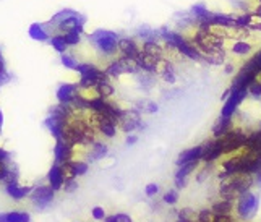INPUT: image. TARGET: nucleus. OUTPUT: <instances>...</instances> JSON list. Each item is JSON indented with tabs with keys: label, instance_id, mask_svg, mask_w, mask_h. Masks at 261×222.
Instances as JSON below:
<instances>
[{
	"label": "nucleus",
	"instance_id": "1",
	"mask_svg": "<svg viewBox=\"0 0 261 222\" xmlns=\"http://www.w3.org/2000/svg\"><path fill=\"white\" fill-rule=\"evenodd\" d=\"M221 185H219V198L236 201L242 193L250 191L251 186L255 185V175L250 174H227L219 177Z\"/></svg>",
	"mask_w": 261,
	"mask_h": 222
},
{
	"label": "nucleus",
	"instance_id": "2",
	"mask_svg": "<svg viewBox=\"0 0 261 222\" xmlns=\"http://www.w3.org/2000/svg\"><path fill=\"white\" fill-rule=\"evenodd\" d=\"M85 21H86L85 16L75 10H62L57 15H54L50 21L46 23V26L50 36H54V34H68V33L83 34Z\"/></svg>",
	"mask_w": 261,
	"mask_h": 222
},
{
	"label": "nucleus",
	"instance_id": "3",
	"mask_svg": "<svg viewBox=\"0 0 261 222\" xmlns=\"http://www.w3.org/2000/svg\"><path fill=\"white\" fill-rule=\"evenodd\" d=\"M89 44L93 46L96 52H99L102 57H115L119 54V41L120 36L109 30H96L88 36Z\"/></svg>",
	"mask_w": 261,
	"mask_h": 222
},
{
	"label": "nucleus",
	"instance_id": "4",
	"mask_svg": "<svg viewBox=\"0 0 261 222\" xmlns=\"http://www.w3.org/2000/svg\"><path fill=\"white\" fill-rule=\"evenodd\" d=\"M259 208V197L253 191H245L233 203V211H236V217L242 222L251 220L258 212Z\"/></svg>",
	"mask_w": 261,
	"mask_h": 222
},
{
	"label": "nucleus",
	"instance_id": "5",
	"mask_svg": "<svg viewBox=\"0 0 261 222\" xmlns=\"http://www.w3.org/2000/svg\"><path fill=\"white\" fill-rule=\"evenodd\" d=\"M248 97V88H229V91L224 94V104L221 107V115L219 117L224 119H232L236 115L242 104L245 102V99Z\"/></svg>",
	"mask_w": 261,
	"mask_h": 222
},
{
	"label": "nucleus",
	"instance_id": "6",
	"mask_svg": "<svg viewBox=\"0 0 261 222\" xmlns=\"http://www.w3.org/2000/svg\"><path fill=\"white\" fill-rule=\"evenodd\" d=\"M104 72L109 78H119L122 75H128V73L135 75V73L141 72V70L135 59L120 55V57H115L114 60H111L109 64H107V67L104 68Z\"/></svg>",
	"mask_w": 261,
	"mask_h": 222
},
{
	"label": "nucleus",
	"instance_id": "7",
	"mask_svg": "<svg viewBox=\"0 0 261 222\" xmlns=\"http://www.w3.org/2000/svg\"><path fill=\"white\" fill-rule=\"evenodd\" d=\"M143 127V120H141V114L137 109L132 110H123L122 119L117 123V128L125 131V133H135L137 130H141Z\"/></svg>",
	"mask_w": 261,
	"mask_h": 222
},
{
	"label": "nucleus",
	"instance_id": "8",
	"mask_svg": "<svg viewBox=\"0 0 261 222\" xmlns=\"http://www.w3.org/2000/svg\"><path fill=\"white\" fill-rule=\"evenodd\" d=\"M201 149H203L201 162H204V164H214V162H218L219 159L224 156L221 141L218 138H213V140L204 141V143L201 145Z\"/></svg>",
	"mask_w": 261,
	"mask_h": 222
},
{
	"label": "nucleus",
	"instance_id": "9",
	"mask_svg": "<svg viewBox=\"0 0 261 222\" xmlns=\"http://www.w3.org/2000/svg\"><path fill=\"white\" fill-rule=\"evenodd\" d=\"M31 201L34 203L36 208H46L54 201V197H56V191H54L49 185H39L33 188L31 191Z\"/></svg>",
	"mask_w": 261,
	"mask_h": 222
},
{
	"label": "nucleus",
	"instance_id": "10",
	"mask_svg": "<svg viewBox=\"0 0 261 222\" xmlns=\"http://www.w3.org/2000/svg\"><path fill=\"white\" fill-rule=\"evenodd\" d=\"M154 75H158L159 78H163L166 83H170V85H174L177 81V73H175L174 64L170 60L164 59V57L156 64Z\"/></svg>",
	"mask_w": 261,
	"mask_h": 222
},
{
	"label": "nucleus",
	"instance_id": "11",
	"mask_svg": "<svg viewBox=\"0 0 261 222\" xmlns=\"http://www.w3.org/2000/svg\"><path fill=\"white\" fill-rule=\"evenodd\" d=\"M141 52V46L135 38H120L119 41V54L123 57L137 59Z\"/></svg>",
	"mask_w": 261,
	"mask_h": 222
},
{
	"label": "nucleus",
	"instance_id": "12",
	"mask_svg": "<svg viewBox=\"0 0 261 222\" xmlns=\"http://www.w3.org/2000/svg\"><path fill=\"white\" fill-rule=\"evenodd\" d=\"M64 183H65V177L62 169L57 162H54L52 167L49 169V174H47V185L54 191H59L64 188Z\"/></svg>",
	"mask_w": 261,
	"mask_h": 222
},
{
	"label": "nucleus",
	"instance_id": "13",
	"mask_svg": "<svg viewBox=\"0 0 261 222\" xmlns=\"http://www.w3.org/2000/svg\"><path fill=\"white\" fill-rule=\"evenodd\" d=\"M56 96H57L59 104H70V102H73L78 97V86H76V83L75 85H71V83L62 85L57 90Z\"/></svg>",
	"mask_w": 261,
	"mask_h": 222
},
{
	"label": "nucleus",
	"instance_id": "14",
	"mask_svg": "<svg viewBox=\"0 0 261 222\" xmlns=\"http://www.w3.org/2000/svg\"><path fill=\"white\" fill-rule=\"evenodd\" d=\"M141 54H145L146 57L152 60H161L164 57V46L159 41H148L141 44Z\"/></svg>",
	"mask_w": 261,
	"mask_h": 222
},
{
	"label": "nucleus",
	"instance_id": "15",
	"mask_svg": "<svg viewBox=\"0 0 261 222\" xmlns=\"http://www.w3.org/2000/svg\"><path fill=\"white\" fill-rule=\"evenodd\" d=\"M5 190H7V195L10 198H13V200H23V198L30 197V195H31L33 186L20 185V182H13V183L5 185Z\"/></svg>",
	"mask_w": 261,
	"mask_h": 222
},
{
	"label": "nucleus",
	"instance_id": "16",
	"mask_svg": "<svg viewBox=\"0 0 261 222\" xmlns=\"http://www.w3.org/2000/svg\"><path fill=\"white\" fill-rule=\"evenodd\" d=\"M54 157H56L57 164H64V162H68V161H73L71 146L64 143V141H56V146H54Z\"/></svg>",
	"mask_w": 261,
	"mask_h": 222
},
{
	"label": "nucleus",
	"instance_id": "17",
	"mask_svg": "<svg viewBox=\"0 0 261 222\" xmlns=\"http://www.w3.org/2000/svg\"><path fill=\"white\" fill-rule=\"evenodd\" d=\"M201 156H203L201 145L193 146V148H190V149H185V151H182V153L178 154L177 165H184V164H188V162L201 161Z\"/></svg>",
	"mask_w": 261,
	"mask_h": 222
},
{
	"label": "nucleus",
	"instance_id": "18",
	"mask_svg": "<svg viewBox=\"0 0 261 222\" xmlns=\"http://www.w3.org/2000/svg\"><path fill=\"white\" fill-rule=\"evenodd\" d=\"M233 127H236V117H232V119L219 117L218 120H216L214 127H213V136L214 138H221V136L226 135V133H229Z\"/></svg>",
	"mask_w": 261,
	"mask_h": 222
},
{
	"label": "nucleus",
	"instance_id": "19",
	"mask_svg": "<svg viewBox=\"0 0 261 222\" xmlns=\"http://www.w3.org/2000/svg\"><path fill=\"white\" fill-rule=\"evenodd\" d=\"M251 44L247 41H226V47L224 50H229L236 55H250L251 54Z\"/></svg>",
	"mask_w": 261,
	"mask_h": 222
},
{
	"label": "nucleus",
	"instance_id": "20",
	"mask_svg": "<svg viewBox=\"0 0 261 222\" xmlns=\"http://www.w3.org/2000/svg\"><path fill=\"white\" fill-rule=\"evenodd\" d=\"M28 34L31 39L39 41V42H46L50 39V33L47 31L46 23H33L28 30Z\"/></svg>",
	"mask_w": 261,
	"mask_h": 222
},
{
	"label": "nucleus",
	"instance_id": "21",
	"mask_svg": "<svg viewBox=\"0 0 261 222\" xmlns=\"http://www.w3.org/2000/svg\"><path fill=\"white\" fill-rule=\"evenodd\" d=\"M233 203L236 201L219 198L213 203L211 211L214 212V216H233Z\"/></svg>",
	"mask_w": 261,
	"mask_h": 222
},
{
	"label": "nucleus",
	"instance_id": "22",
	"mask_svg": "<svg viewBox=\"0 0 261 222\" xmlns=\"http://www.w3.org/2000/svg\"><path fill=\"white\" fill-rule=\"evenodd\" d=\"M107 153H109V148H107L106 143H102V141H96V143H93L91 146H89V153H88V162L89 161H101V159H104L107 156Z\"/></svg>",
	"mask_w": 261,
	"mask_h": 222
},
{
	"label": "nucleus",
	"instance_id": "23",
	"mask_svg": "<svg viewBox=\"0 0 261 222\" xmlns=\"http://www.w3.org/2000/svg\"><path fill=\"white\" fill-rule=\"evenodd\" d=\"M0 222H31V216L24 211L0 212Z\"/></svg>",
	"mask_w": 261,
	"mask_h": 222
},
{
	"label": "nucleus",
	"instance_id": "24",
	"mask_svg": "<svg viewBox=\"0 0 261 222\" xmlns=\"http://www.w3.org/2000/svg\"><path fill=\"white\" fill-rule=\"evenodd\" d=\"M94 88H96V91H97V94H99L101 99H111V97L115 94V90H114V86L111 83V78L101 79V81H99Z\"/></svg>",
	"mask_w": 261,
	"mask_h": 222
},
{
	"label": "nucleus",
	"instance_id": "25",
	"mask_svg": "<svg viewBox=\"0 0 261 222\" xmlns=\"http://www.w3.org/2000/svg\"><path fill=\"white\" fill-rule=\"evenodd\" d=\"M49 44L52 46V49L54 50H57L59 54L62 55V54H65V52H68V46H67V42H65V39H64V36L62 34H54V36H50V39H49Z\"/></svg>",
	"mask_w": 261,
	"mask_h": 222
},
{
	"label": "nucleus",
	"instance_id": "26",
	"mask_svg": "<svg viewBox=\"0 0 261 222\" xmlns=\"http://www.w3.org/2000/svg\"><path fill=\"white\" fill-rule=\"evenodd\" d=\"M64 36V39H65V42H67V46L68 47H75V46H78V44H82V34L80 33H68V34H62Z\"/></svg>",
	"mask_w": 261,
	"mask_h": 222
},
{
	"label": "nucleus",
	"instance_id": "27",
	"mask_svg": "<svg viewBox=\"0 0 261 222\" xmlns=\"http://www.w3.org/2000/svg\"><path fill=\"white\" fill-rule=\"evenodd\" d=\"M248 97H253V99H261V81L255 79L251 81V85L248 86Z\"/></svg>",
	"mask_w": 261,
	"mask_h": 222
},
{
	"label": "nucleus",
	"instance_id": "28",
	"mask_svg": "<svg viewBox=\"0 0 261 222\" xmlns=\"http://www.w3.org/2000/svg\"><path fill=\"white\" fill-rule=\"evenodd\" d=\"M62 64H64V67H67L70 70H75L80 62L76 60L75 55H71V54H68V52H65V54H62Z\"/></svg>",
	"mask_w": 261,
	"mask_h": 222
},
{
	"label": "nucleus",
	"instance_id": "29",
	"mask_svg": "<svg viewBox=\"0 0 261 222\" xmlns=\"http://www.w3.org/2000/svg\"><path fill=\"white\" fill-rule=\"evenodd\" d=\"M71 162H73V171L76 177H82L89 171V162L86 161H71Z\"/></svg>",
	"mask_w": 261,
	"mask_h": 222
},
{
	"label": "nucleus",
	"instance_id": "30",
	"mask_svg": "<svg viewBox=\"0 0 261 222\" xmlns=\"http://www.w3.org/2000/svg\"><path fill=\"white\" fill-rule=\"evenodd\" d=\"M163 201L166 204H169V206H174V204L178 203V191L177 190H167L163 197Z\"/></svg>",
	"mask_w": 261,
	"mask_h": 222
},
{
	"label": "nucleus",
	"instance_id": "31",
	"mask_svg": "<svg viewBox=\"0 0 261 222\" xmlns=\"http://www.w3.org/2000/svg\"><path fill=\"white\" fill-rule=\"evenodd\" d=\"M104 222H133V219L128 214H125V212H117V214L107 216Z\"/></svg>",
	"mask_w": 261,
	"mask_h": 222
},
{
	"label": "nucleus",
	"instance_id": "32",
	"mask_svg": "<svg viewBox=\"0 0 261 222\" xmlns=\"http://www.w3.org/2000/svg\"><path fill=\"white\" fill-rule=\"evenodd\" d=\"M213 220H214V212L211 209H201L198 212L196 222H213Z\"/></svg>",
	"mask_w": 261,
	"mask_h": 222
},
{
	"label": "nucleus",
	"instance_id": "33",
	"mask_svg": "<svg viewBox=\"0 0 261 222\" xmlns=\"http://www.w3.org/2000/svg\"><path fill=\"white\" fill-rule=\"evenodd\" d=\"M91 216H93V219H96V220H104V219L107 217L104 208H101V206H94V208L91 209Z\"/></svg>",
	"mask_w": 261,
	"mask_h": 222
},
{
	"label": "nucleus",
	"instance_id": "34",
	"mask_svg": "<svg viewBox=\"0 0 261 222\" xmlns=\"http://www.w3.org/2000/svg\"><path fill=\"white\" fill-rule=\"evenodd\" d=\"M159 193V185L158 183H148L145 186V195L148 198H152V197H156V195Z\"/></svg>",
	"mask_w": 261,
	"mask_h": 222
},
{
	"label": "nucleus",
	"instance_id": "35",
	"mask_svg": "<svg viewBox=\"0 0 261 222\" xmlns=\"http://www.w3.org/2000/svg\"><path fill=\"white\" fill-rule=\"evenodd\" d=\"M78 188V182H76V179H73V180H67L65 183H64V191H67V193H71V191H75Z\"/></svg>",
	"mask_w": 261,
	"mask_h": 222
},
{
	"label": "nucleus",
	"instance_id": "36",
	"mask_svg": "<svg viewBox=\"0 0 261 222\" xmlns=\"http://www.w3.org/2000/svg\"><path fill=\"white\" fill-rule=\"evenodd\" d=\"M239 219L233 216H214L213 222H237Z\"/></svg>",
	"mask_w": 261,
	"mask_h": 222
},
{
	"label": "nucleus",
	"instance_id": "37",
	"mask_svg": "<svg viewBox=\"0 0 261 222\" xmlns=\"http://www.w3.org/2000/svg\"><path fill=\"white\" fill-rule=\"evenodd\" d=\"M8 165H10V162H0V182H4L7 171H8Z\"/></svg>",
	"mask_w": 261,
	"mask_h": 222
},
{
	"label": "nucleus",
	"instance_id": "38",
	"mask_svg": "<svg viewBox=\"0 0 261 222\" xmlns=\"http://www.w3.org/2000/svg\"><path fill=\"white\" fill-rule=\"evenodd\" d=\"M0 162H12L10 154H8L4 148H0Z\"/></svg>",
	"mask_w": 261,
	"mask_h": 222
},
{
	"label": "nucleus",
	"instance_id": "39",
	"mask_svg": "<svg viewBox=\"0 0 261 222\" xmlns=\"http://www.w3.org/2000/svg\"><path fill=\"white\" fill-rule=\"evenodd\" d=\"M137 140H138V136L135 135V133H130V135L127 136V145H135L137 143Z\"/></svg>",
	"mask_w": 261,
	"mask_h": 222
},
{
	"label": "nucleus",
	"instance_id": "40",
	"mask_svg": "<svg viewBox=\"0 0 261 222\" xmlns=\"http://www.w3.org/2000/svg\"><path fill=\"white\" fill-rule=\"evenodd\" d=\"M255 185L258 186V188L261 190V169L255 174Z\"/></svg>",
	"mask_w": 261,
	"mask_h": 222
},
{
	"label": "nucleus",
	"instance_id": "41",
	"mask_svg": "<svg viewBox=\"0 0 261 222\" xmlns=\"http://www.w3.org/2000/svg\"><path fill=\"white\" fill-rule=\"evenodd\" d=\"M2 127H4V112L0 110V130H2Z\"/></svg>",
	"mask_w": 261,
	"mask_h": 222
},
{
	"label": "nucleus",
	"instance_id": "42",
	"mask_svg": "<svg viewBox=\"0 0 261 222\" xmlns=\"http://www.w3.org/2000/svg\"><path fill=\"white\" fill-rule=\"evenodd\" d=\"M232 72H233V65L229 64V65L226 67V73H232Z\"/></svg>",
	"mask_w": 261,
	"mask_h": 222
},
{
	"label": "nucleus",
	"instance_id": "43",
	"mask_svg": "<svg viewBox=\"0 0 261 222\" xmlns=\"http://www.w3.org/2000/svg\"><path fill=\"white\" fill-rule=\"evenodd\" d=\"M177 222H192V220H187V219H180V217H178Z\"/></svg>",
	"mask_w": 261,
	"mask_h": 222
},
{
	"label": "nucleus",
	"instance_id": "44",
	"mask_svg": "<svg viewBox=\"0 0 261 222\" xmlns=\"http://www.w3.org/2000/svg\"><path fill=\"white\" fill-rule=\"evenodd\" d=\"M258 130H261V120H259V125H258Z\"/></svg>",
	"mask_w": 261,
	"mask_h": 222
},
{
	"label": "nucleus",
	"instance_id": "45",
	"mask_svg": "<svg viewBox=\"0 0 261 222\" xmlns=\"http://www.w3.org/2000/svg\"><path fill=\"white\" fill-rule=\"evenodd\" d=\"M258 13H261V7H259V8H258Z\"/></svg>",
	"mask_w": 261,
	"mask_h": 222
}]
</instances>
